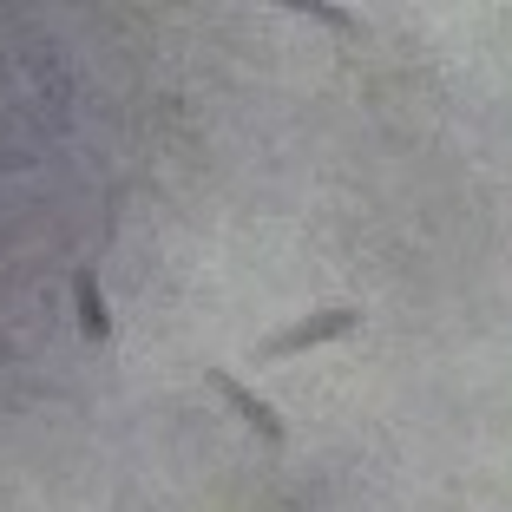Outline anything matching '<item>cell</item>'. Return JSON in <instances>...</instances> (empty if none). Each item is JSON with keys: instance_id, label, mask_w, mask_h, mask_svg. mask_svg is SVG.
<instances>
[{"instance_id": "6da1fadb", "label": "cell", "mask_w": 512, "mask_h": 512, "mask_svg": "<svg viewBox=\"0 0 512 512\" xmlns=\"http://www.w3.org/2000/svg\"><path fill=\"white\" fill-rule=\"evenodd\" d=\"M355 329H362V309H355V302H322V309L296 316L289 329L263 335V342H256V362H289V355L329 348V342H342V335H355Z\"/></svg>"}, {"instance_id": "7a4b0ae2", "label": "cell", "mask_w": 512, "mask_h": 512, "mask_svg": "<svg viewBox=\"0 0 512 512\" xmlns=\"http://www.w3.org/2000/svg\"><path fill=\"white\" fill-rule=\"evenodd\" d=\"M204 388H211L217 401H224L230 414H237V421L250 427L256 440H263V447H289V421H283V414H276V407L263 401L256 388H243V381L230 375V368H204Z\"/></svg>"}, {"instance_id": "3957f363", "label": "cell", "mask_w": 512, "mask_h": 512, "mask_svg": "<svg viewBox=\"0 0 512 512\" xmlns=\"http://www.w3.org/2000/svg\"><path fill=\"white\" fill-rule=\"evenodd\" d=\"M73 309H79V335L106 348L112 342V309H106V289L92 270H73Z\"/></svg>"}, {"instance_id": "277c9868", "label": "cell", "mask_w": 512, "mask_h": 512, "mask_svg": "<svg viewBox=\"0 0 512 512\" xmlns=\"http://www.w3.org/2000/svg\"><path fill=\"white\" fill-rule=\"evenodd\" d=\"M296 14H309V20H322V27H335V33H348V40H362V27L342 14V7H322V0H309V7H296Z\"/></svg>"}, {"instance_id": "5b68a950", "label": "cell", "mask_w": 512, "mask_h": 512, "mask_svg": "<svg viewBox=\"0 0 512 512\" xmlns=\"http://www.w3.org/2000/svg\"><path fill=\"white\" fill-rule=\"evenodd\" d=\"M0 348H7V342H0Z\"/></svg>"}]
</instances>
